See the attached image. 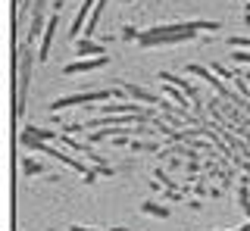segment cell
Wrapping results in <instances>:
<instances>
[{
  "instance_id": "cell-1",
  "label": "cell",
  "mask_w": 250,
  "mask_h": 231,
  "mask_svg": "<svg viewBox=\"0 0 250 231\" xmlns=\"http://www.w3.org/2000/svg\"><path fill=\"white\" fill-rule=\"evenodd\" d=\"M200 32H209L216 35L219 32V22H172V25H153V28H144L138 38V47H163V44H188L194 41Z\"/></svg>"
},
{
  "instance_id": "cell-2",
  "label": "cell",
  "mask_w": 250,
  "mask_h": 231,
  "mask_svg": "<svg viewBox=\"0 0 250 231\" xmlns=\"http://www.w3.org/2000/svg\"><path fill=\"white\" fill-rule=\"evenodd\" d=\"M109 100H125V91L122 88H94V91H82V94H69V97H60L50 103V113H60V110H69V106H91V103H109Z\"/></svg>"
},
{
  "instance_id": "cell-3",
  "label": "cell",
  "mask_w": 250,
  "mask_h": 231,
  "mask_svg": "<svg viewBox=\"0 0 250 231\" xmlns=\"http://www.w3.org/2000/svg\"><path fill=\"white\" fill-rule=\"evenodd\" d=\"M38 57L31 50V44H19V84H16V116L25 113L28 103V88H31V69H35Z\"/></svg>"
},
{
  "instance_id": "cell-4",
  "label": "cell",
  "mask_w": 250,
  "mask_h": 231,
  "mask_svg": "<svg viewBox=\"0 0 250 231\" xmlns=\"http://www.w3.org/2000/svg\"><path fill=\"white\" fill-rule=\"evenodd\" d=\"M57 25H60V13H50V19H47V28H44V38H41V47H38V63H47V59H50V47H53Z\"/></svg>"
},
{
  "instance_id": "cell-5",
  "label": "cell",
  "mask_w": 250,
  "mask_h": 231,
  "mask_svg": "<svg viewBox=\"0 0 250 231\" xmlns=\"http://www.w3.org/2000/svg\"><path fill=\"white\" fill-rule=\"evenodd\" d=\"M109 63V57H94V59H75V63L62 66V75H75V72H91V69H104Z\"/></svg>"
},
{
  "instance_id": "cell-6",
  "label": "cell",
  "mask_w": 250,
  "mask_h": 231,
  "mask_svg": "<svg viewBox=\"0 0 250 231\" xmlns=\"http://www.w3.org/2000/svg\"><path fill=\"white\" fill-rule=\"evenodd\" d=\"M75 57H78V59H94V57H106V53H104V44L75 41Z\"/></svg>"
},
{
  "instance_id": "cell-7",
  "label": "cell",
  "mask_w": 250,
  "mask_h": 231,
  "mask_svg": "<svg viewBox=\"0 0 250 231\" xmlns=\"http://www.w3.org/2000/svg\"><path fill=\"white\" fill-rule=\"evenodd\" d=\"M238 203H241V212L247 215V222H250V175L241 172V178H238Z\"/></svg>"
},
{
  "instance_id": "cell-8",
  "label": "cell",
  "mask_w": 250,
  "mask_h": 231,
  "mask_svg": "<svg viewBox=\"0 0 250 231\" xmlns=\"http://www.w3.org/2000/svg\"><path fill=\"white\" fill-rule=\"evenodd\" d=\"M141 212L153 215V219H169V215H172V210L166 203H153V200H144V203H141Z\"/></svg>"
},
{
  "instance_id": "cell-9",
  "label": "cell",
  "mask_w": 250,
  "mask_h": 231,
  "mask_svg": "<svg viewBox=\"0 0 250 231\" xmlns=\"http://www.w3.org/2000/svg\"><path fill=\"white\" fill-rule=\"evenodd\" d=\"M22 172H25V178H35V175H44L47 169L41 163H35V159H25V163H22Z\"/></svg>"
},
{
  "instance_id": "cell-10",
  "label": "cell",
  "mask_w": 250,
  "mask_h": 231,
  "mask_svg": "<svg viewBox=\"0 0 250 231\" xmlns=\"http://www.w3.org/2000/svg\"><path fill=\"white\" fill-rule=\"evenodd\" d=\"M209 69H213L216 75H222L225 81H234V78H238V72H231V69H225V63H213Z\"/></svg>"
},
{
  "instance_id": "cell-11",
  "label": "cell",
  "mask_w": 250,
  "mask_h": 231,
  "mask_svg": "<svg viewBox=\"0 0 250 231\" xmlns=\"http://www.w3.org/2000/svg\"><path fill=\"white\" fill-rule=\"evenodd\" d=\"M153 175H156V181H163V184H166V188H169V191H178V184H175V181H172V178H169V172H166V169H156V172H153Z\"/></svg>"
},
{
  "instance_id": "cell-12",
  "label": "cell",
  "mask_w": 250,
  "mask_h": 231,
  "mask_svg": "<svg viewBox=\"0 0 250 231\" xmlns=\"http://www.w3.org/2000/svg\"><path fill=\"white\" fill-rule=\"evenodd\" d=\"M122 38H125V41H138V38H141V32H138L135 25H125V28H122Z\"/></svg>"
},
{
  "instance_id": "cell-13",
  "label": "cell",
  "mask_w": 250,
  "mask_h": 231,
  "mask_svg": "<svg viewBox=\"0 0 250 231\" xmlns=\"http://www.w3.org/2000/svg\"><path fill=\"white\" fill-rule=\"evenodd\" d=\"M69 231H97V228H88V225H72Z\"/></svg>"
},
{
  "instance_id": "cell-14",
  "label": "cell",
  "mask_w": 250,
  "mask_h": 231,
  "mask_svg": "<svg viewBox=\"0 0 250 231\" xmlns=\"http://www.w3.org/2000/svg\"><path fill=\"white\" fill-rule=\"evenodd\" d=\"M238 231H250V222H247V225H244V228H238Z\"/></svg>"
}]
</instances>
